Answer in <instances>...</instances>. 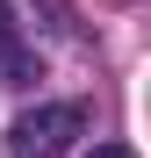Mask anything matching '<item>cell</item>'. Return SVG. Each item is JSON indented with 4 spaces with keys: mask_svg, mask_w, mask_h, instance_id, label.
I'll use <instances>...</instances> for the list:
<instances>
[{
    "mask_svg": "<svg viewBox=\"0 0 151 158\" xmlns=\"http://www.w3.org/2000/svg\"><path fill=\"white\" fill-rule=\"evenodd\" d=\"M79 129H86V108H72V101H50V108H29V115L15 122L7 151H15V158H65L72 144H79Z\"/></svg>",
    "mask_w": 151,
    "mask_h": 158,
    "instance_id": "cell-1",
    "label": "cell"
},
{
    "mask_svg": "<svg viewBox=\"0 0 151 158\" xmlns=\"http://www.w3.org/2000/svg\"><path fill=\"white\" fill-rule=\"evenodd\" d=\"M0 65H22V22L7 0H0Z\"/></svg>",
    "mask_w": 151,
    "mask_h": 158,
    "instance_id": "cell-2",
    "label": "cell"
}]
</instances>
